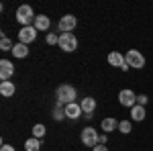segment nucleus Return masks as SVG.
I'll return each instance as SVG.
<instances>
[{"mask_svg": "<svg viewBox=\"0 0 153 151\" xmlns=\"http://www.w3.org/2000/svg\"><path fill=\"white\" fill-rule=\"evenodd\" d=\"M35 19H37L35 12H33V8L29 4H23V6L16 8V21L23 27H31V23H35Z\"/></svg>", "mask_w": 153, "mask_h": 151, "instance_id": "nucleus-1", "label": "nucleus"}, {"mask_svg": "<svg viewBox=\"0 0 153 151\" xmlns=\"http://www.w3.org/2000/svg\"><path fill=\"white\" fill-rule=\"evenodd\" d=\"M0 151H14V147H12V145H2Z\"/></svg>", "mask_w": 153, "mask_h": 151, "instance_id": "nucleus-26", "label": "nucleus"}, {"mask_svg": "<svg viewBox=\"0 0 153 151\" xmlns=\"http://www.w3.org/2000/svg\"><path fill=\"white\" fill-rule=\"evenodd\" d=\"M100 127H102V131L108 135V133H112L114 129H118V121H117V118H112V116H108V118L102 121V125H100Z\"/></svg>", "mask_w": 153, "mask_h": 151, "instance_id": "nucleus-15", "label": "nucleus"}, {"mask_svg": "<svg viewBox=\"0 0 153 151\" xmlns=\"http://www.w3.org/2000/svg\"><path fill=\"white\" fill-rule=\"evenodd\" d=\"M12 47H14V45H12L4 35H2V39H0V49H2V51H12Z\"/></svg>", "mask_w": 153, "mask_h": 151, "instance_id": "nucleus-21", "label": "nucleus"}, {"mask_svg": "<svg viewBox=\"0 0 153 151\" xmlns=\"http://www.w3.org/2000/svg\"><path fill=\"white\" fill-rule=\"evenodd\" d=\"M63 110H65V116H68V118H78V116H80V115L84 112V110H82V106L78 104V102L65 104V108H63Z\"/></svg>", "mask_w": 153, "mask_h": 151, "instance_id": "nucleus-11", "label": "nucleus"}, {"mask_svg": "<svg viewBox=\"0 0 153 151\" xmlns=\"http://www.w3.org/2000/svg\"><path fill=\"white\" fill-rule=\"evenodd\" d=\"M76 96H78V94H76V88L70 86V84H63V86H59V88H57V100H59V104H61V102L71 104Z\"/></svg>", "mask_w": 153, "mask_h": 151, "instance_id": "nucleus-2", "label": "nucleus"}, {"mask_svg": "<svg viewBox=\"0 0 153 151\" xmlns=\"http://www.w3.org/2000/svg\"><path fill=\"white\" fill-rule=\"evenodd\" d=\"M125 61L129 63V68H137V70H141L143 65H145V57H143V53H139L137 49H131V51H127Z\"/></svg>", "mask_w": 153, "mask_h": 151, "instance_id": "nucleus-5", "label": "nucleus"}, {"mask_svg": "<svg viewBox=\"0 0 153 151\" xmlns=\"http://www.w3.org/2000/svg\"><path fill=\"white\" fill-rule=\"evenodd\" d=\"M76 27H78V19L74 14H65V16L59 19V31L61 33H71Z\"/></svg>", "mask_w": 153, "mask_h": 151, "instance_id": "nucleus-7", "label": "nucleus"}, {"mask_svg": "<svg viewBox=\"0 0 153 151\" xmlns=\"http://www.w3.org/2000/svg\"><path fill=\"white\" fill-rule=\"evenodd\" d=\"M80 106H82L84 115H86L88 118H90V116H92V112H94V108H96V100L92 98V96H86V98H82Z\"/></svg>", "mask_w": 153, "mask_h": 151, "instance_id": "nucleus-10", "label": "nucleus"}, {"mask_svg": "<svg viewBox=\"0 0 153 151\" xmlns=\"http://www.w3.org/2000/svg\"><path fill=\"white\" fill-rule=\"evenodd\" d=\"M118 131H120V133H125V135H129L131 131H133V127H131L129 121H120V123H118Z\"/></svg>", "mask_w": 153, "mask_h": 151, "instance_id": "nucleus-20", "label": "nucleus"}, {"mask_svg": "<svg viewBox=\"0 0 153 151\" xmlns=\"http://www.w3.org/2000/svg\"><path fill=\"white\" fill-rule=\"evenodd\" d=\"M92 151H108V147H106V145H102V143H98Z\"/></svg>", "mask_w": 153, "mask_h": 151, "instance_id": "nucleus-25", "label": "nucleus"}, {"mask_svg": "<svg viewBox=\"0 0 153 151\" xmlns=\"http://www.w3.org/2000/svg\"><path fill=\"white\" fill-rule=\"evenodd\" d=\"M33 137H35V139H43V137H45V127H43V125H35V127H33Z\"/></svg>", "mask_w": 153, "mask_h": 151, "instance_id": "nucleus-19", "label": "nucleus"}, {"mask_svg": "<svg viewBox=\"0 0 153 151\" xmlns=\"http://www.w3.org/2000/svg\"><path fill=\"white\" fill-rule=\"evenodd\" d=\"M108 63H110V65H114V68H123L127 61H125V55H123V53H118V51H112V53L108 55Z\"/></svg>", "mask_w": 153, "mask_h": 151, "instance_id": "nucleus-12", "label": "nucleus"}, {"mask_svg": "<svg viewBox=\"0 0 153 151\" xmlns=\"http://www.w3.org/2000/svg\"><path fill=\"white\" fill-rule=\"evenodd\" d=\"M53 118H55V121L65 118V110H59V108H55V110H53Z\"/></svg>", "mask_w": 153, "mask_h": 151, "instance_id": "nucleus-22", "label": "nucleus"}, {"mask_svg": "<svg viewBox=\"0 0 153 151\" xmlns=\"http://www.w3.org/2000/svg\"><path fill=\"white\" fill-rule=\"evenodd\" d=\"M59 49H63V51H74V49H78V39L74 33H61L59 35Z\"/></svg>", "mask_w": 153, "mask_h": 151, "instance_id": "nucleus-3", "label": "nucleus"}, {"mask_svg": "<svg viewBox=\"0 0 153 151\" xmlns=\"http://www.w3.org/2000/svg\"><path fill=\"white\" fill-rule=\"evenodd\" d=\"M12 74H14V65H12V61H8V59H0V80L8 82L12 78Z\"/></svg>", "mask_w": 153, "mask_h": 151, "instance_id": "nucleus-9", "label": "nucleus"}, {"mask_svg": "<svg viewBox=\"0 0 153 151\" xmlns=\"http://www.w3.org/2000/svg\"><path fill=\"white\" fill-rule=\"evenodd\" d=\"M12 55L19 59H25L29 55V45H25V43H16V45L12 47Z\"/></svg>", "mask_w": 153, "mask_h": 151, "instance_id": "nucleus-13", "label": "nucleus"}, {"mask_svg": "<svg viewBox=\"0 0 153 151\" xmlns=\"http://www.w3.org/2000/svg\"><path fill=\"white\" fill-rule=\"evenodd\" d=\"M49 27H51L49 16H45V14H39V16L35 19V29H37V31H47Z\"/></svg>", "mask_w": 153, "mask_h": 151, "instance_id": "nucleus-14", "label": "nucleus"}, {"mask_svg": "<svg viewBox=\"0 0 153 151\" xmlns=\"http://www.w3.org/2000/svg\"><path fill=\"white\" fill-rule=\"evenodd\" d=\"M39 149H41V139L31 137V139L25 141V151H39Z\"/></svg>", "mask_w": 153, "mask_h": 151, "instance_id": "nucleus-18", "label": "nucleus"}, {"mask_svg": "<svg viewBox=\"0 0 153 151\" xmlns=\"http://www.w3.org/2000/svg\"><path fill=\"white\" fill-rule=\"evenodd\" d=\"M47 43L49 45H55V43H59V37L51 33V35H47Z\"/></svg>", "mask_w": 153, "mask_h": 151, "instance_id": "nucleus-23", "label": "nucleus"}, {"mask_svg": "<svg viewBox=\"0 0 153 151\" xmlns=\"http://www.w3.org/2000/svg\"><path fill=\"white\" fill-rule=\"evenodd\" d=\"M80 139H82L84 145H88V147H92V149H94L96 145L100 143V135H98L92 127H86L82 131V135H80Z\"/></svg>", "mask_w": 153, "mask_h": 151, "instance_id": "nucleus-4", "label": "nucleus"}, {"mask_svg": "<svg viewBox=\"0 0 153 151\" xmlns=\"http://www.w3.org/2000/svg\"><path fill=\"white\" fill-rule=\"evenodd\" d=\"M14 84L12 82H0V94L4 96V98H10L12 94H14Z\"/></svg>", "mask_w": 153, "mask_h": 151, "instance_id": "nucleus-16", "label": "nucleus"}, {"mask_svg": "<svg viewBox=\"0 0 153 151\" xmlns=\"http://www.w3.org/2000/svg\"><path fill=\"white\" fill-rule=\"evenodd\" d=\"M118 102L123 106H127V108H133V106L137 104V94L133 92V90H120L118 92Z\"/></svg>", "mask_w": 153, "mask_h": 151, "instance_id": "nucleus-6", "label": "nucleus"}, {"mask_svg": "<svg viewBox=\"0 0 153 151\" xmlns=\"http://www.w3.org/2000/svg\"><path fill=\"white\" fill-rule=\"evenodd\" d=\"M131 118H133V121H143V118H145V106L135 104L131 108Z\"/></svg>", "mask_w": 153, "mask_h": 151, "instance_id": "nucleus-17", "label": "nucleus"}, {"mask_svg": "<svg viewBox=\"0 0 153 151\" xmlns=\"http://www.w3.org/2000/svg\"><path fill=\"white\" fill-rule=\"evenodd\" d=\"M137 104H141V106H145V104H147V96H145V94L137 96Z\"/></svg>", "mask_w": 153, "mask_h": 151, "instance_id": "nucleus-24", "label": "nucleus"}, {"mask_svg": "<svg viewBox=\"0 0 153 151\" xmlns=\"http://www.w3.org/2000/svg\"><path fill=\"white\" fill-rule=\"evenodd\" d=\"M35 39H37V29L35 27H23V29L19 31V43L29 45V43H33Z\"/></svg>", "mask_w": 153, "mask_h": 151, "instance_id": "nucleus-8", "label": "nucleus"}]
</instances>
